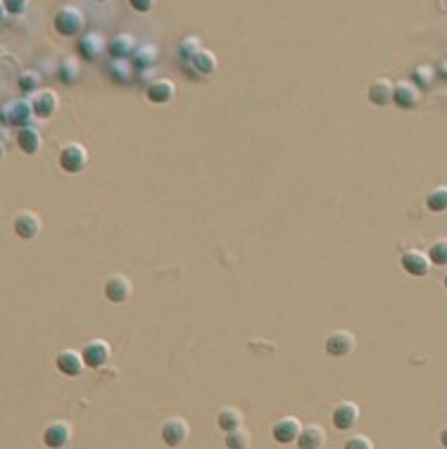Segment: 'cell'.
I'll use <instances>...</instances> for the list:
<instances>
[{
    "instance_id": "obj_15",
    "label": "cell",
    "mask_w": 447,
    "mask_h": 449,
    "mask_svg": "<svg viewBox=\"0 0 447 449\" xmlns=\"http://www.w3.org/2000/svg\"><path fill=\"white\" fill-rule=\"evenodd\" d=\"M12 229L22 240H31L36 238L38 233H41V217L34 212H22L15 217V224H12Z\"/></svg>"
},
{
    "instance_id": "obj_31",
    "label": "cell",
    "mask_w": 447,
    "mask_h": 449,
    "mask_svg": "<svg viewBox=\"0 0 447 449\" xmlns=\"http://www.w3.org/2000/svg\"><path fill=\"white\" fill-rule=\"evenodd\" d=\"M226 447L229 449H248L250 447V433L238 428L233 433H226Z\"/></svg>"
},
{
    "instance_id": "obj_11",
    "label": "cell",
    "mask_w": 447,
    "mask_h": 449,
    "mask_svg": "<svg viewBox=\"0 0 447 449\" xmlns=\"http://www.w3.org/2000/svg\"><path fill=\"white\" fill-rule=\"evenodd\" d=\"M300 433H302V426L295 416H286V419L276 421L274 426H271V438H274L278 445H293V442H297V438H300Z\"/></svg>"
},
{
    "instance_id": "obj_10",
    "label": "cell",
    "mask_w": 447,
    "mask_h": 449,
    "mask_svg": "<svg viewBox=\"0 0 447 449\" xmlns=\"http://www.w3.org/2000/svg\"><path fill=\"white\" fill-rule=\"evenodd\" d=\"M72 440V428L67 421H53L43 431V445L48 449H64Z\"/></svg>"
},
{
    "instance_id": "obj_1",
    "label": "cell",
    "mask_w": 447,
    "mask_h": 449,
    "mask_svg": "<svg viewBox=\"0 0 447 449\" xmlns=\"http://www.w3.org/2000/svg\"><path fill=\"white\" fill-rule=\"evenodd\" d=\"M88 164V150L81 143H67L60 150V169L64 174H79Z\"/></svg>"
},
{
    "instance_id": "obj_26",
    "label": "cell",
    "mask_w": 447,
    "mask_h": 449,
    "mask_svg": "<svg viewBox=\"0 0 447 449\" xmlns=\"http://www.w3.org/2000/svg\"><path fill=\"white\" fill-rule=\"evenodd\" d=\"M79 60L76 57H64V60L60 62V67H57V76H60L62 83H67V86H72V83L79 81Z\"/></svg>"
},
{
    "instance_id": "obj_8",
    "label": "cell",
    "mask_w": 447,
    "mask_h": 449,
    "mask_svg": "<svg viewBox=\"0 0 447 449\" xmlns=\"http://www.w3.org/2000/svg\"><path fill=\"white\" fill-rule=\"evenodd\" d=\"M31 107H34V114L38 119H50L57 112V107H60V97H57L55 90L41 88L31 95Z\"/></svg>"
},
{
    "instance_id": "obj_13",
    "label": "cell",
    "mask_w": 447,
    "mask_h": 449,
    "mask_svg": "<svg viewBox=\"0 0 447 449\" xmlns=\"http://www.w3.org/2000/svg\"><path fill=\"white\" fill-rule=\"evenodd\" d=\"M354 349V335L350 330H333V333L326 335V354L335 357H347Z\"/></svg>"
},
{
    "instance_id": "obj_28",
    "label": "cell",
    "mask_w": 447,
    "mask_h": 449,
    "mask_svg": "<svg viewBox=\"0 0 447 449\" xmlns=\"http://www.w3.org/2000/svg\"><path fill=\"white\" fill-rule=\"evenodd\" d=\"M200 41L196 36H186L184 41L179 43V57H181V62L184 64H191L193 62V57H196L200 53Z\"/></svg>"
},
{
    "instance_id": "obj_9",
    "label": "cell",
    "mask_w": 447,
    "mask_h": 449,
    "mask_svg": "<svg viewBox=\"0 0 447 449\" xmlns=\"http://www.w3.org/2000/svg\"><path fill=\"white\" fill-rule=\"evenodd\" d=\"M81 354H83V361H86L88 369H102L109 361L112 349H109V345L102 340V337H95V340L83 345Z\"/></svg>"
},
{
    "instance_id": "obj_19",
    "label": "cell",
    "mask_w": 447,
    "mask_h": 449,
    "mask_svg": "<svg viewBox=\"0 0 447 449\" xmlns=\"http://www.w3.org/2000/svg\"><path fill=\"white\" fill-rule=\"evenodd\" d=\"M136 48H138V43H136V38L131 34H117L112 41H109L112 60H129V57H133Z\"/></svg>"
},
{
    "instance_id": "obj_38",
    "label": "cell",
    "mask_w": 447,
    "mask_h": 449,
    "mask_svg": "<svg viewBox=\"0 0 447 449\" xmlns=\"http://www.w3.org/2000/svg\"><path fill=\"white\" fill-rule=\"evenodd\" d=\"M443 285H445V290H447V276L443 278Z\"/></svg>"
},
{
    "instance_id": "obj_24",
    "label": "cell",
    "mask_w": 447,
    "mask_h": 449,
    "mask_svg": "<svg viewBox=\"0 0 447 449\" xmlns=\"http://www.w3.org/2000/svg\"><path fill=\"white\" fill-rule=\"evenodd\" d=\"M157 57H160L157 45H153V43H143V45H138V48H136V53H133V62H136V67L148 69V67H153V64L157 62Z\"/></svg>"
},
{
    "instance_id": "obj_27",
    "label": "cell",
    "mask_w": 447,
    "mask_h": 449,
    "mask_svg": "<svg viewBox=\"0 0 447 449\" xmlns=\"http://www.w3.org/2000/svg\"><path fill=\"white\" fill-rule=\"evenodd\" d=\"M426 207L433 214H445L447 212V186H436L426 195Z\"/></svg>"
},
{
    "instance_id": "obj_25",
    "label": "cell",
    "mask_w": 447,
    "mask_h": 449,
    "mask_svg": "<svg viewBox=\"0 0 447 449\" xmlns=\"http://www.w3.org/2000/svg\"><path fill=\"white\" fill-rule=\"evenodd\" d=\"M191 69H196L200 76H207V74H212V71L217 69V55L212 53V50H200V53L193 57V62H191Z\"/></svg>"
},
{
    "instance_id": "obj_22",
    "label": "cell",
    "mask_w": 447,
    "mask_h": 449,
    "mask_svg": "<svg viewBox=\"0 0 447 449\" xmlns=\"http://www.w3.org/2000/svg\"><path fill=\"white\" fill-rule=\"evenodd\" d=\"M436 79H438V69H433L431 64H417V67L412 69V83L421 90V93L431 90Z\"/></svg>"
},
{
    "instance_id": "obj_34",
    "label": "cell",
    "mask_w": 447,
    "mask_h": 449,
    "mask_svg": "<svg viewBox=\"0 0 447 449\" xmlns=\"http://www.w3.org/2000/svg\"><path fill=\"white\" fill-rule=\"evenodd\" d=\"M3 8L8 10L10 15H22V12L29 8V0H3Z\"/></svg>"
},
{
    "instance_id": "obj_39",
    "label": "cell",
    "mask_w": 447,
    "mask_h": 449,
    "mask_svg": "<svg viewBox=\"0 0 447 449\" xmlns=\"http://www.w3.org/2000/svg\"><path fill=\"white\" fill-rule=\"evenodd\" d=\"M95 3H107V0H95Z\"/></svg>"
},
{
    "instance_id": "obj_4",
    "label": "cell",
    "mask_w": 447,
    "mask_h": 449,
    "mask_svg": "<svg viewBox=\"0 0 447 449\" xmlns=\"http://www.w3.org/2000/svg\"><path fill=\"white\" fill-rule=\"evenodd\" d=\"M102 295L112 304H124L129 302V297L133 295L131 281H129L126 276H121V273H112V276H107L105 283H102Z\"/></svg>"
},
{
    "instance_id": "obj_16",
    "label": "cell",
    "mask_w": 447,
    "mask_h": 449,
    "mask_svg": "<svg viewBox=\"0 0 447 449\" xmlns=\"http://www.w3.org/2000/svg\"><path fill=\"white\" fill-rule=\"evenodd\" d=\"M393 93H395V86L388 79H376L369 83V88H366L369 102L376 107H386L388 102H393Z\"/></svg>"
},
{
    "instance_id": "obj_35",
    "label": "cell",
    "mask_w": 447,
    "mask_h": 449,
    "mask_svg": "<svg viewBox=\"0 0 447 449\" xmlns=\"http://www.w3.org/2000/svg\"><path fill=\"white\" fill-rule=\"evenodd\" d=\"M129 5H131L133 10H138V12H148V10H153L155 0H129Z\"/></svg>"
},
{
    "instance_id": "obj_30",
    "label": "cell",
    "mask_w": 447,
    "mask_h": 449,
    "mask_svg": "<svg viewBox=\"0 0 447 449\" xmlns=\"http://www.w3.org/2000/svg\"><path fill=\"white\" fill-rule=\"evenodd\" d=\"M429 257L433 266H447V238H438L429 247Z\"/></svg>"
},
{
    "instance_id": "obj_17",
    "label": "cell",
    "mask_w": 447,
    "mask_h": 449,
    "mask_svg": "<svg viewBox=\"0 0 447 449\" xmlns=\"http://www.w3.org/2000/svg\"><path fill=\"white\" fill-rule=\"evenodd\" d=\"M17 145H19V150H22L24 155L34 157V155L43 145V136H41V131H38L36 126H31V124H29V126H24V128H19V131H17Z\"/></svg>"
},
{
    "instance_id": "obj_5",
    "label": "cell",
    "mask_w": 447,
    "mask_h": 449,
    "mask_svg": "<svg viewBox=\"0 0 447 449\" xmlns=\"http://www.w3.org/2000/svg\"><path fill=\"white\" fill-rule=\"evenodd\" d=\"M162 442H165L167 447L177 449L181 447L184 442L188 440V435H191V428H188V421L181 419V416H174V419H167L162 423Z\"/></svg>"
},
{
    "instance_id": "obj_14",
    "label": "cell",
    "mask_w": 447,
    "mask_h": 449,
    "mask_svg": "<svg viewBox=\"0 0 447 449\" xmlns=\"http://www.w3.org/2000/svg\"><path fill=\"white\" fill-rule=\"evenodd\" d=\"M393 102L400 109H414L421 102V90L414 86L412 81H400V83H395Z\"/></svg>"
},
{
    "instance_id": "obj_20",
    "label": "cell",
    "mask_w": 447,
    "mask_h": 449,
    "mask_svg": "<svg viewBox=\"0 0 447 449\" xmlns=\"http://www.w3.org/2000/svg\"><path fill=\"white\" fill-rule=\"evenodd\" d=\"M102 50H105V38H102V34H86L79 38V55L83 60L88 62L98 60Z\"/></svg>"
},
{
    "instance_id": "obj_32",
    "label": "cell",
    "mask_w": 447,
    "mask_h": 449,
    "mask_svg": "<svg viewBox=\"0 0 447 449\" xmlns=\"http://www.w3.org/2000/svg\"><path fill=\"white\" fill-rule=\"evenodd\" d=\"M109 71H112V76L119 83L131 81V62H129V60H112V64H109Z\"/></svg>"
},
{
    "instance_id": "obj_33",
    "label": "cell",
    "mask_w": 447,
    "mask_h": 449,
    "mask_svg": "<svg viewBox=\"0 0 447 449\" xmlns=\"http://www.w3.org/2000/svg\"><path fill=\"white\" fill-rule=\"evenodd\" d=\"M345 449H374V445L366 435H350L345 440Z\"/></svg>"
},
{
    "instance_id": "obj_36",
    "label": "cell",
    "mask_w": 447,
    "mask_h": 449,
    "mask_svg": "<svg viewBox=\"0 0 447 449\" xmlns=\"http://www.w3.org/2000/svg\"><path fill=\"white\" fill-rule=\"evenodd\" d=\"M438 76L443 81H447V60L445 62H440V67H438Z\"/></svg>"
},
{
    "instance_id": "obj_23",
    "label": "cell",
    "mask_w": 447,
    "mask_h": 449,
    "mask_svg": "<svg viewBox=\"0 0 447 449\" xmlns=\"http://www.w3.org/2000/svg\"><path fill=\"white\" fill-rule=\"evenodd\" d=\"M217 426H219V431L233 433V431H238V428H243V416H241L238 409L224 407L222 412L217 414Z\"/></svg>"
},
{
    "instance_id": "obj_29",
    "label": "cell",
    "mask_w": 447,
    "mask_h": 449,
    "mask_svg": "<svg viewBox=\"0 0 447 449\" xmlns=\"http://www.w3.org/2000/svg\"><path fill=\"white\" fill-rule=\"evenodd\" d=\"M17 86L22 93H36V90H41V74H36L34 69L22 71L17 79Z\"/></svg>"
},
{
    "instance_id": "obj_37",
    "label": "cell",
    "mask_w": 447,
    "mask_h": 449,
    "mask_svg": "<svg viewBox=\"0 0 447 449\" xmlns=\"http://www.w3.org/2000/svg\"><path fill=\"white\" fill-rule=\"evenodd\" d=\"M440 445H443L447 449V426L440 428Z\"/></svg>"
},
{
    "instance_id": "obj_6",
    "label": "cell",
    "mask_w": 447,
    "mask_h": 449,
    "mask_svg": "<svg viewBox=\"0 0 447 449\" xmlns=\"http://www.w3.org/2000/svg\"><path fill=\"white\" fill-rule=\"evenodd\" d=\"M357 421H359V407L354 405V402H340V405H335V409L331 412L333 428L340 433L352 431V428L357 426Z\"/></svg>"
},
{
    "instance_id": "obj_3",
    "label": "cell",
    "mask_w": 447,
    "mask_h": 449,
    "mask_svg": "<svg viewBox=\"0 0 447 449\" xmlns=\"http://www.w3.org/2000/svg\"><path fill=\"white\" fill-rule=\"evenodd\" d=\"M83 12L79 8H72V5H64V8L57 10L55 15V29L60 31L62 36H76L83 31Z\"/></svg>"
},
{
    "instance_id": "obj_18",
    "label": "cell",
    "mask_w": 447,
    "mask_h": 449,
    "mask_svg": "<svg viewBox=\"0 0 447 449\" xmlns=\"http://www.w3.org/2000/svg\"><path fill=\"white\" fill-rule=\"evenodd\" d=\"M145 95L155 105H167V102H172L174 95H177V86H174L169 79H155L150 86H148Z\"/></svg>"
},
{
    "instance_id": "obj_2",
    "label": "cell",
    "mask_w": 447,
    "mask_h": 449,
    "mask_svg": "<svg viewBox=\"0 0 447 449\" xmlns=\"http://www.w3.org/2000/svg\"><path fill=\"white\" fill-rule=\"evenodd\" d=\"M34 107H31V100H24V97H17V100H10L8 105L3 107V121L8 126L24 128L29 126V121L34 119Z\"/></svg>"
},
{
    "instance_id": "obj_21",
    "label": "cell",
    "mask_w": 447,
    "mask_h": 449,
    "mask_svg": "<svg viewBox=\"0 0 447 449\" xmlns=\"http://www.w3.org/2000/svg\"><path fill=\"white\" fill-rule=\"evenodd\" d=\"M295 445H297V449H321L326 445V433H323L321 426H307V428H302V433Z\"/></svg>"
},
{
    "instance_id": "obj_12",
    "label": "cell",
    "mask_w": 447,
    "mask_h": 449,
    "mask_svg": "<svg viewBox=\"0 0 447 449\" xmlns=\"http://www.w3.org/2000/svg\"><path fill=\"white\" fill-rule=\"evenodd\" d=\"M55 366L60 373L67 376V378H76V376L83 373L86 361H83V354H79L76 349H62V352L55 357Z\"/></svg>"
},
{
    "instance_id": "obj_7",
    "label": "cell",
    "mask_w": 447,
    "mask_h": 449,
    "mask_svg": "<svg viewBox=\"0 0 447 449\" xmlns=\"http://www.w3.org/2000/svg\"><path fill=\"white\" fill-rule=\"evenodd\" d=\"M400 264H403V271L410 273V276H414V278L429 276V271L433 266L429 252H421V250H407L403 255V259H400Z\"/></svg>"
}]
</instances>
